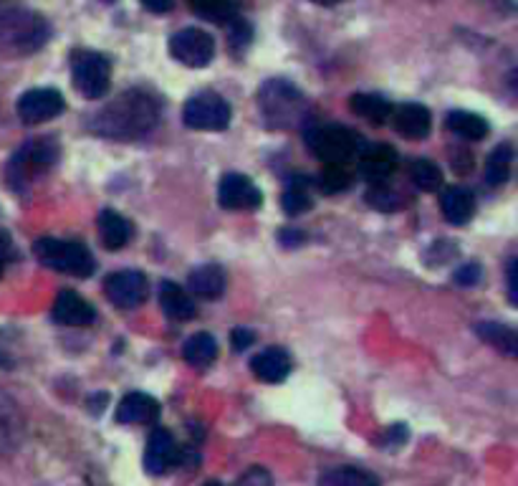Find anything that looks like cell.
I'll use <instances>...</instances> for the list:
<instances>
[{"mask_svg":"<svg viewBox=\"0 0 518 486\" xmlns=\"http://www.w3.org/2000/svg\"><path fill=\"white\" fill-rule=\"evenodd\" d=\"M157 122H160V102L142 89H129L94 114L91 132L109 140H139L150 135Z\"/></svg>","mask_w":518,"mask_h":486,"instance_id":"cell-1","label":"cell"},{"mask_svg":"<svg viewBox=\"0 0 518 486\" xmlns=\"http://www.w3.org/2000/svg\"><path fill=\"white\" fill-rule=\"evenodd\" d=\"M51 36L49 21L28 8L0 11V54L28 56L46 46Z\"/></svg>","mask_w":518,"mask_h":486,"instance_id":"cell-2","label":"cell"},{"mask_svg":"<svg viewBox=\"0 0 518 486\" xmlns=\"http://www.w3.org/2000/svg\"><path fill=\"white\" fill-rule=\"evenodd\" d=\"M258 107L273 130H294L309 119V102L284 79L266 81L258 92Z\"/></svg>","mask_w":518,"mask_h":486,"instance_id":"cell-3","label":"cell"},{"mask_svg":"<svg viewBox=\"0 0 518 486\" xmlns=\"http://www.w3.org/2000/svg\"><path fill=\"white\" fill-rule=\"evenodd\" d=\"M306 145L311 155L324 160L326 165H347L357 160L364 142L357 132L342 125H311L306 127Z\"/></svg>","mask_w":518,"mask_h":486,"instance_id":"cell-4","label":"cell"},{"mask_svg":"<svg viewBox=\"0 0 518 486\" xmlns=\"http://www.w3.org/2000/svg\"><path fill=\"white\" fill-rule=\"evenodd\" d=\"M59 160V145L51 137H36L28 140L16 150V155L8 162V183L11 188H26L28 183L38 180L41 175L49 173Z\"/></svg>","mask_w":518,"mask_h":486,"instance_id":"cell-5","label":"cell"},{"mask_svg":"<svg viewBox=\"0 0 518 486\" xmlns=\"http://www.w3.org/2000/svg\"><path fill=\"white\" fill-rule=\"evenodd\" d=\"M38 261L46 264L49 269L61 271V274L79 276V279H86V276L94 274L97 269V261L91 256V251L86 249L81 241H61V238H41L33 246Z\"/></svg>","mask_w":518,"mask_h":486,"instance_id":"cell-6","label":"cell"},{"mask_svg":"<svg viewBox=\"0 0 518 486\" xmlns=\"http://www.w3.org/2000/svg\"><path fill=\"white\" fill-rule=\"evenodd\" d=\"M71 79L86 99H102L109 92L112 64L99 51H76L71 56Z\"/></svg>","mask_w":518,"mask_h":486,"instance_id":"cell-7","label":"cell"},{"mask_svg":"<svg viewBox=\"0 0 518 486\" xmlns=\"http://www.w3.org/2000/svg\"><path fill=\"white\" fill-rule=\"evenodd\" d=\"M182 119L190 130L223 132L230 125V104L215 92H200L187 99Z\"/></svg>","mask_w":518,"mask_h":486,"instance_id":"cell-8","label":"cell"},{"mask_svg":"<svg viewBox=\"0 0 518 486\" xmlns=\"http://www.w3.org/2000/svg\"><path fill=\"white\" fill-rule=\"evenodd\" d=\"M172 59L190 69H205L215 56V41L203 28H182L170 38Z\"/></svg>","mask_w":518,"mask_h":486,"instance_id":"cell-9","label":"cell"},{"mask_svg":"<svg viewBox=\"0 0 518 486\" xmlns=\"http://www.w3.org/2000/svg\"><path fill=\"white\" fill-rule=\"evenodd\" d=\"M104 292H107L109 302L117 304V307L134 309L145 304V299L150 297V284H147L145 274H139V271H117L104 281Z\"/></svg>","mask_w":518,"mask_h":486,"instance_id":"cell-10","label":"cell"},{"mask_svg":"<svg viewBox=\"0 0 518 486\" xmlns=\"http://www.w3.org/2000/svg\"><path fill=\"white\" fill-rule=\"evenodd\" d=\"M218 200L225 211H256L263 203V193L251 178L241 173H230L220 180Z\"/></svg>","mask_w":518,"mask_h":486,"instance_id":"cell-11","label":"cell"},{"mask_svg":"<svg viewBox=\"0 0 518 486\" xmlns=\"http://www.w3.org/2000/svg\"><path fill=\"white\" fill-rule=\"evenodd\" d=\"M64 97L56 89H31L18 99V117L26 125H38V122H49L64 112Z\"/></svg>","mask_w":518,"mask_h":486,"instance_id":"cell-12","label":"cell"},{"mask_svg":"<svg viewBox=\"0 0 518 486\" xmlns=\"http://www.w3.org/2000/svg\"><path fill=\"white\" fill-rule=\"evenodd\" d=\"M390 122L397 135L407 137V140H425L433 130V114L422 104H400L392 109Z\"/></svg>","mask_w":518,"mask_h":486,"instance_id":"cell-13","label":"cell"},{"mask_svg":"<svg viewBox=\"0 0 518 486\" xmlns=\"http://www.w3.org/2000/svg\"><path fill=\"white\" fill-rule=\"evenodd\" d=\"M177 461V443L172 438L170 431L165 428H155L147 438V449H145V469L147 474H165L175 466Z\"/></svg>","mask_w":518,"mask_h":486,"instance_id":"cell-14","label":"cell"},{"mask_svg":"<svg viewBox=\"0 0 518 486\" xmlns=\"http://www.w3.org/2000/svg\"><path fill=\"white\" fill-rule=\"evenodd\" d=\"M357 160L362 175L372 180V183H385V180L397 170V152L392 150L390 145L362 147Z\"/></svg>","mask_w":518,"mask_h":486,"instance_id":"cell-15","label":"cell"},{"mask_svg":"<svg viewBox=\"0 0 518 486\" xmlns=\"http://www.w3.org/2000/svg\"><path fill=\"white\" fill-rule=\"evenodd\" d=\"M51 314H54L56 322L66 324V327H86V324H91L94 317H97L94 307H91L81 294L69 292V289L56 297L54 312Z\"/></svg>","mask_w":518,"mask_h":486,"instance_id":"cell-16","label":"cell"},{"mask_svg":"<svg viewBox=\"0 0 518 486\" xmlns=\"http://www.w3.org/2000/svg\"><path fill=\"white\" fill-rule=\"evenodd\" d=\"M160 418V403L147 393H127L117 405V421L134 426V423H155Z\"/></svg>","mask_w":518,"mask_h":486,"instance_id":"cell-17","label":"cell"},{"mask_svg":"<svg viewBox=\"0 0 518 486\" xmlns=\"http://www.w3.org/2000/svg\"><path fill=\"white\" fill-rule=\"evenodd\" d=\"M251 370L256 378H261L263 383H281V380L289 378L291 373V357L289 352L281 350V347H268V350L258 352L251 362Z\"/></svg>","mask_w":518,"mask_h":486,"instance_id":"cell-18","label":"cell"},{"mask_svg":"<svg viewBox=\"0 0 518 486\" xmlns=\"http://www.w3.org/2000/svg\"><path fill=\"white\" fill-rule=\"evenodd\" d=\"M187 287L200 299H218L225 292V271L215 264H205L187 276Z\"/></svg>","mask_w":518,"mask_h":486,"instance_id":"cell-19","label":"cell"},{"mask_svg":"<svg viewBox=\"0 0 518 486\" xmlns=\"http://www.w3.org/2000/svg\"><path fill=\"white\" fill-rule=\"evenodd\" d=\"M160 304L167 317L177 319V322H187V319H193L198 314L193 297L180 284H172V281H165L160 287Z\"/></svg>","mask_w":518,"mask_h":486,"instance_id":"cell-20","label":"cell"},{"mask_svg":"<svg viewBox=\"0 0 518 486\" xmlns=\"http://www.w3.org/2000/svg\"><path fill=\"white\" fill-rule=\"evenodd\" d=\"M476 213V198L470 193L468 188H448L443 193V216L448 218L453 226H465V223L473 218Z\"/></svg>","mask_w":518,"mask_h":486,"instance_id":"cell-21","label":"cell"},{"mask_svg":"<svg viewBox=\"0 0 518 486\" xmlns=\"http://www.w3.org/2000/svg\"><path fill=\"white\" fill-rule=\"evenodd\" d=\"M99 236H102V243L107 249L119 251L132 238V226L117 211H102V216H99Z\"/></svg>","mask_w":518,"mask_h":486,"instance_id":"cell-22","label":"cell"},{"mask_svg":"<svg viewBox=\"0 0 518 486\" xmlns=\"http://www.w3.org/2000/svg\"><path fill=\"white\" fill-rule=\"evenodd\" d=\"M349 109H352L357 117L367 119L369 125H385L392 114V104L387 99L377 97V94H354L349 99Z\"/></svg>","mask_w":518,"mask_h":486,"instance_id":"cell-23","label":"cell"},{"mask_svg":"<svg viewBox=\"0 0 518 486\" xmlns=\"http://www.w3.org/2000/svg\"><path fill=\"white\" fill-rule=\"evenodd\" d=\"M284 211L289 216H301V213L311 211L314 206V180L311 178H294L284 190Z\"/></svg>","mask_w":518,"mask_h":486,"instance_id":"cell-24","label":"cell"},{"mask_svg":"<svg viewBox=\"0 0 518 486\" xmlns=\"http://www.w3.org/2000/svg\"><path fill=\"white\" fill-rule=\"evenodd\" d=\"M445 127H448L453 135L463 137V140H483V137L488 135V122L483 117H478V114L473 112H463V109H458V112H450L448 117H445Z\"/></svg>","mask_w":518,"mask_h":486,"instance_id":"cell-25","label":"cell"},{"mask_svg":"<svg viewBox=\"0 0 518 486\" xmlns=\"http://www.w3.org/2000/svg\"><path fill=\"white\" fill-rule=\"evenodd\" d=\"M476 335H481L488 345H493L496 350H501L503 355L516 357L518 355V335L508 327V324L498 322H478Z\"/></svg>","mask_w":518,"mask_h":486,"instance_id":"cell-26","label":"cell"},{"mask_svg":"<svg viewBox=\"0 0 518 486\" xmlns=\"http://www.w3.org/2000/svg\"><path fill=\"white\" fill-rule=\"evenodd\" d=\"M182 357H185L190 365H195V368H208L210 362L218 357V345H215V340L208 332H198V335H193L185 342Z\"/></svg>","mask_w":518,"mask_h":486,"instance_id":"cell-27","label":"cell"},{"mask_svg":"<svg viewBox=\"0 0 518 486\" xmlns=\"http://www.w3.org/2000/svg\"><path fill=\"white\" fill-rule=\"evenodd\" d=\"M321 486H380V479L357 466H339L321 474Z\"/></svg>","mask_w":518,"mask_h":486,"instance_id":"cell-28","label":"cell"},{"mask_svg":"<svg viewBox=\"0 0 518 486\" xmlns=\"http://www.w3.org/2000/svg\"><path fill=\"white\" fill-rule=\"evenodd\" d=\"M21 433V416L16 411V403L0 393V449H13Z\"/></svg>","mask_w":518,"mask_h":486,"instance_id":"cell-29","label":"cell"},{"mask_svg":"<svg viewBox=\"0 0 518 486\" xmlns=\"http://www.w3.org/2000/svg\"><path fill=\"white\" fill-rule=\"evenodd\" d=\"M190 3V11L195 16L205 18L210 23H220V26H228L238 13L230 0H187Z\"/></svg>","mask_w":518,"mask_h":486,"instance_id":"cell-30","label":"cell"},{"mask_svg":"<svg viewBox=\"0 0 518 486\" xmlns=\"http://www.w3.org/2000/svg\"><path fill=\"white\" fill-rule=\"evenodd\" d=\"M511 165H513V147L511 145H498L496 150L488 155V162H486L488 185L498 188V185L506 183V180L511 178Z\"/></svg>","mask_w":518,"mask_h":486,"instance_id":"cell-31","label":"cell"},{"mask_svg":"<svg viewBox=\"0 0 518 486\" xmlns=\"http://www.w3.org/2000/svg\"><path fill=\"white\" fill-rule=\"evenodd\" d=\"M410 180L425 193H435L443 188V173L433 160H425V157L410 162Z\"/></svg>","mask_w":518,"mask_h":486,"instance_id":"cell-32","label":"cell"},{"mask_svg":"<svg viewBox=\"0 0 518 486\" xmlns=\"http://www.w3.org/2000/svg\"><path fill=\"white\" fill-rule=\"evenodd\" d=\"M319 188L324 190V193H342V190H347L349 185H352V175H349L347 165H326L324 173L319 175Z\"/></svg>","mask_w":518,"mask_h":486,"instance_id":"cell-33","label":"cell"},{"mask_svg":"<svg viewBox=\"0 0 518 486\" xmlns=\"http://www.w3.org/2000/svg\"><path fill=\"white\" fill-rule=\"evenodd\" d=\"M367 203L372 208H377V211H385V213H392L397 211V208H402L400 195H397L387 183H374L372 188L367 190Z\"/></svg>","mask_w":518,"mask_h":486,"instance_id":"cell-34","label":"cell"},{"mask_svg":"<svg viewBox=\"0 0 518 486\" xmlns=\"http://www.w3.org/2000/svg\"><path fill=\"white\" fill-rule=\"evenodd\" d=\"M481 274V266H478L476 261H470V264H463L455 271V284H460V287H473V284L481 281Z\"/></svg>","mask_w":518,"mask_h":486,"instance_id":"cell-35","label":"cell"},{"mask_svg":"<svg viewBox=\"0 0 518 486\" xmlns=\"http://www.w3.org/2000/svg\"><path fill=\"white\" fill-rule=\"evenodd\" d=\"M253 342H256V335H253L251 330H243V327L233 330V335H230V345H233L235 352L248 350V347H251Z\"/></svg>","mask_w":518,"mask_h":486,"instance_id":"cell-36","label":"cell"},{"mask_svg":"<svg viewBox=\"0 0 518 486\" xmlns=\"http://www.w3.org/2000/svg\"><path fill=\"white\" fill-rule=\"evenodd\" d=\"M516 269H518V261L516 259L508 261V299H511L513 307H516V304H518V276H516Z\"/></svg>","mask_w":518,"mask_h":486,"instance_id":"cell-37","label":"cell"},{"mask_svg":"<svg viewBox=\"0 0 518 486\" xmlns=\"http://www.w3.org/2000/svg\"><path fill=\"white\" fill-rule=\"evenodd\" d=\"M142 6L150 13H167L172 8V0H142Z\"/></svg>","mask_w":518,"mask_h":486,"instance_id":"cell-38","label":"cell"},{"mask_svg":"<svg viewBox=\"0 0 518 486\" xmlns=\"http://www.w3.org/2000/svg\"><path fill=\"white\" fill-rule=\"evenodd\" d=\"M13 256V246H11V238L8 233L0 231V261H8Z\"/></svg>","mask_w":518,"mask_h":486,"instance_id":"cell-39","label":"cell"},{"mask_svg":"<svg viewBox=\"0 0 518 486\" xmlns=\"http://www.w3.org/2000/svg\"><path fill=\"white\" fill-rule=\"evenodd\" d=\"M281 238H284V241H289V246H294L296 241H304V233H299V231H284V233H281ZM296 246H299V243H296Z\"/></svg>","mask_w":518,"mask_h":486,"instance_id":"cell-40","label":"cell"},{"mask_svg":"<svg viewBox=\"0 0 518 486\" xmlns=\"http://www.w3.org/2000/svg\"><path fill=\"white\" fill-rule=\"evenodd\" d=\"M316 6H337V3H344V0H311Z\"/></svg>","mask_w":518,"mask_h":486,"instance_id":"cell-41","label":"cell"},{"mask_svg":"<svg viewBox=\"0 0 518 486\" xmlns=\"http://www.w3.org/2000/svg\"><path fill=\"white\" fill-rule=\"evenodd\" d=\"M203 486H223V484H220V481H208V484H203Z\"/></svg>","mask_w":518,"mask_h":486,"instance_id":"cell-42","label":"cell"},{"mask_svg":"<svg viewBox=\"0 0 518 486\" xmlns=\"http://www.w3.org/2000/svg\"><path fill=\"white\" fill-rule=\"evenodd\" d=\"M3 266H6V261H0V276H3Z\"/></svg>","mask_w":518,"mask_h":486,"instance_id":"cell-43","label":"cell"},{"mask_svg":"<svg viewBox=\"0 0 518 486\" xmlns=\"http://www.w3.org/2000/svg\"><path fill=\"white\" fill-rule=\"evenodd\" d=\"M102 3H114V0H102Z\"/></svg>","mask_w":518,"mask_h":486,"instance_id":"cell-44","label":"cell"}]
</instances>
